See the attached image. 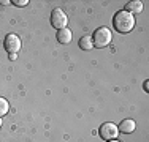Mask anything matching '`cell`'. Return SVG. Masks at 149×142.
<instances>
[{
    "instance_id": "cell-7",
    "label": "cell",
    "mask_w": 149,
    "mask_h": 142,
    "mask_svg": "<svg viewBox=\"0 0 149 142\" xmlns=\"http://www.w3.org/2000/svg\"><path fill=\"white\" fill-rule=\"evenodd\" d=\"M135 128H136V125H135L133 120L132 119H125V120H122V122H120V125L118 126V130L127 134V133H133Z\"/></svg>"
},
{
    "instance_id": "cell-6",
    "label": "cell",
    "mask_w": 149,
    "mask_h": 142,
    "mask_svg": "<svg viewBox=\"0 0 149 142\" xmlns=\"http://www.w3.org/2000/svg\"><path fill=\"white\" fill-rule=\"evenodd\" d=\"M57 41L60 43V44H68L70 41H72V38H73V33H72V30L70 28H62V30H57Z\"/></svg>"
},
{
    "instance_id": "cell-10",
    "label": "cell",
    "mask_w": 149,
    "mask_h": 142,
    "mask_svg": "<svg viewBox=\"0 0 149 142\" xmlns=\"http://www.w3.org/2000/svg\"><path fill=\"white\" fill-rule=\"evenodd\" d=\"M10 111V104H8V101H6L5 98H2L0 97V119H2L3 115H6Z\"/></svg>"
},
{
    "instance_id": "cell-11",
    "label": "cell",
    "mask_w": 149,
    "mask_h": 142,
    "mask_svg": "<svg viewBox=\"0 0 149 142\" xmlns=\"http://www.w3.org/2000/svg\"><path fill=\"white\" fill-rule=\"evenodd\" d=\"M13 3H15L16 6H26L27 3H29V0H13Z\"/></svg>"
},
{
    "instance_id": "cell-5",
    "label": "cell",
    "mask_w": 149,
    "mask_h": 142,
    "mask_svg": "<svg viewBox=\"0 0 149 142\" xmlns=\"http://www.w3.org/2000/svg\"><path fill=\"white\" fill-rule=\"evenodd\" d=\"M98 134H100V137H102L103 141L108 142V141H113V139H116V137H118L119 130H118V126H116L114 123L106 122V123H103V125L100 126Z\"/></svg>"
},
{
    "instance_id": "cell-12",
    "label": "cell",
    "mask_w": 149,
    "mask_h": 142,
    "mask_svg": "<svg viewBox=\"0 0 149 142\" xmlns=\"http://www.w3.org/2000/svg\"><path fill=\"white\" fill-rule=\"evenodd\" d=\"M0 3H2V5H10L11 2H8V0H0Z\"/></svg>"
},
{
    "instance_id": "cell-16",
    "label": "cell",
    "mask_w": 149,
    "mask_h": 142,
    "mask_svg": "<svg viewBox=\"0 0 149 142\" xmlns=\"http://www.w3.org/2000/svg\"><path fill=\"white\" fill-rule=\"evenodd\" d=\"M0 126H2V119H0Z\"/></svg>"
},
{
    "instance_id": "cell-15",
    "label": "cell",
    "mask_w": 149,
    "mask_h": 142,
    "mask_svg": "<svg viewBox=\"0 0 149 142\" xmlns=\"http://www.w3.org/2000/svg\"><path fill=\"white\" fill-rule=\"evenodd\" d=\"M108 142H120V141H118V139H113V141H108Z\"/></svg>"
},
{
    "instance_id": "cell-4",
    "label": "cell",
    "mask_w": 149,
    "mask_h": 142,
    "mask_svg": "<svg viewBox=\"0 0 149 142\" xmlns=\"http://www.w3.org/2000/svg\"><path fill=\"white\" fill-rule=\"evenodd\" d=\"M3 46H5V49H6L8 54H17V52L21 51L22 43H21V38L17 37L16 33H10V35H6V37H5Z\"/></svg>"
},
{
    "instance_id": "cell-1",
    "label": "cell",
    "mask_w": 149,
    "mask_h": 142,
    "mask_svg": "<svg viewBox=\"0 0 149 142\" xmlns=\"http://www.w3.org/2000/svg\"><path fill=\"white\" fill-rule=\"evenodd\" d=\"M113 26L119 32V33H129V32L133 30L135 27V17L133 14H130L129 11L122 10V11H118L113 17Z\"/></svg>"
},
{
    "instance_id": "cell-2",
    "label": "cell",
    "mask_w": 149,
    "mask_h": 142,
    "mask_svg": "<svg viewBox=\"0 0 149 142\" xmlns=\"http://www.w3.org/2000/svg\"><path fill=\"white\" fill-rule=\"evenodd\" d=\"M111 30L106 27H100L97 28V30L94 32V35H92V43H94L95 48H105V46H108L109 43H111Z\"/></svg>"
},
{
    "instance_id": "cell-3",
    "label": "cell",
    "mask_w": 149,
    "mask_h": 142,
    "mask_svg": "<svg viewBox=\"0 0 149 142\" xmlns=\"http://www.w3.org/2000/svg\"><path fill=\"white\" fill-rule=\"evenodd\" d=\"M67 24H68V17H67V14L63 13V10H60V8L52 10V13H51V26L54 28H57V30H62V28L67 27Z\"/></svg>"
},
{
    "instance_id": "cell-9",
    "label": "cell",
    "mask_w": 149,
    "mask_h": 142,
    "mask_svg": "<svg viewBox=\"0 0 149 142\" xmlns=\"http://www.w3.org/2000/svg\"><path fill=\"white\" fill-rule=\"evenodd\" d=\"M78 44H79V48L83 49V51H91V49L94 48L92 37H89V35H84V37H81L79 41H78Z\"/></svg>"
},
{
    "instance_id": "cell-14",
    "label": "cell",
    "mask_w": 149,
    "mask_h": 142,
    "mask_svg": "<svg viewBox=\"0 0 149 142\" xmlns=\"http://www.w3.org/2000/svg\"><path fill=\"white\" fill-rule=\"evenodd\" d=\"M148 87H149V82L146 81V82H144V90H146V92H148Z\"/></svg>"
},
{
    "instance_id": "cell-13",
    "label": "cell",
    "mask_w": 149,
    "mask_h": 142,
    "mask_svg": "<svg viewBox=\"0 0 149 142\" xmlns=\"http://www.w3.org/2000/svg\"><path fill=\"white\" fill-rule=\"evenodd\" d=\"M16 57H17L16 54H10V60H16Z\"/></svg>"
},
{
    "instance_id": "cell-8",
    "label": "cell",
    "mask_w": 149,
    "mask_h": 142,
    "mask_svg": "<svg viewBox=\"0 0 149 142\" xmlns=\"http://www.w3.org/2000/svg\"><path fill=\"white\" fill-rule=\"evenodd\" d=\"M125 11H129L130 14H138L143 11V2L140 0H133V2H129L125 6Z\"/></svg>"
}]
</instances>
